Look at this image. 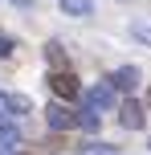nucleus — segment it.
I'll list each match as a JSON object with an SVG mask.
<instances>
[{
	"mask_svg": "<svg viewBox=\"0 0 151 155\" xmlns=\"http://www.w3.org/2000/svg\"><path fill=\"white\" fill-rule=\"evenodd\" d=\"M110 106H114V90H110V82H102V86H90V90H86V110L102 114V110H110Z\"/></svg>",
	"mask_w": 151,
	"mask_h": 155,
	"instance_id": "obj_1",
	"label": "nucleus"
},
{
	"mask_svg": "<svg viewBox=\"0 0 151 155\" xmlns=\"http://www.w3.org/2000/svg\"><path fill=\"white\" fill-rule=\"evenodd\" d=\"M49 86H53V94H57V98H65V102H70V98H78V94H82L78 78H74V74H65V70H57L53 78H49Z\"/></svg>",
	"mask_w": 151,
	"mask_h": 155,
	"instance_id": "obj_2",
	"label": "nucleus"
},
{
	"mask_svg": "<svg viewBox=\"0 0 151 155\" xmlns=\"http://www.w3.org/2000/svg\"><path fill=\"white\" fill-rule=\"evenodd\" d=\"M45 123H49V131H70V127H74V114L61 106V102H49V106H45Z\"/></svg>",
	"mask_w": 151,
	"mask_h": 155,
	"instance_id": "obj_3",
	"label": "nucleus"
},
{
	"mask_svg": "<svg viewBox=\"0 0 151 155\" xmlns=\"http://www.w3.org/2000/svg\"><path fill=\"white\" fill-rule=\"evenodd\" d=\"M110 90H131L135 94L139 90V70L135 65H119V70L110 74Z\"/></svg>",
	"mask_w": 151,
	"mask_h": 155,
	"instance_id": "obj_4",
	"label": "nucleus"
},
{
	"mask_svg": "<svg viewBox=\"0 0 151 155\" xmlns=\"http://www.w3.org/2000/svg\"><path fill=\"white\" fill-rule=\"evenodd\" d=\"M119 123L127 127V131H143L147 114H143V106H139V102H123V110H119Z\"/></svg>",
	"mask_w": 151,
	"mask_h": 155,
	"instance_id": "obj_5",
	"label": "nucleus"
},
{
	"mask_svg": "<svg viewBox=\"0 0 151 155\" xmlns=\"http://www.w3.org/2000/svg\"><path fill=\"white\" fill-rule=\"evenodd\" d=\"M21 151V131L12 123H0V155H16Z\"/></svg>",
	"mask_w": 151,
	"mask_h": 155,
	"instance_id": "obj_6",
	"label": "nucleus"
},
{
	"mask_svg": "<svg viewBox=\"0 0 151 155\" xmlns=\"http://www.w3.org/2000/svg\"><path fill=\"white\" fill-rule=\"evenodd\" d=\"M0 110H8V114L21 118V114H29V110H33V102L25 98V94H0Z\"/></svg>",
	"mask_w": 151,
	"mask_h": 155,
	"instance_id": "obj_7",
	"label": "nucleus"
},
{
	"mask_svg": "<svg viewBox=\"0 0 151 155\" xmlns=\"http://www.w3.org/2000/svg\"><path fill=\"white\" fill-rule=\"evenodd\" d=\"M57 8L70 12V16H90L94 12V0H57Z\"/></svg>",
	"mask_w": 151,
	"mask_h": 155,
	"instance_id": "obj_8",
	"label": "nucleus"
},
{
	"mask_svg": "<svg viewBox=\"0 0 151 155\" xmlns=\"http://www.w3.org/2000/svg\"><path fill=\"white\" fill-rule=\"evenodd\" d=\"M74 123H78L82 131H98V127H102V114H94V110H82V114H74Z\"/></svg>",
	"mask_w": 151,
	"mask_h": 155,
	"instance_id": "obj_9",
	"label": "nucleus"
},
{
	"mask_svg": "<svg viewBox=\"0 0 151 155\" xmlns=\"http://www.w3.org/2000/svg\"><path fill=\"white\" fill-rule=\"evenodd\" d=\"M131 41H139V45H147V49H151V25L131 21Z\"/></svg>",
	"mask_w": 151,
	"mask_h": 155,
	"instance_id": "obj_10",
	"label": "nucleus"
},
{
	"mask_svg": "<svg viewBox=\"0 0 151 155\" xmlns=\"http://www.w3.org/2000/svg\"><path fill=\"white\" fill-rule=\"evenodd\" d=\"M12 53V37H0V57H8Z\"/></svg>",
	"mask_w": 151,
	"mask_h": 155,
	"instance_id": "obj_11",
	"label": "nucleus"
},
{
	"mask_svg": "<svg viewBox=\"0 0 151 155\" xmlns=\"http://www.w3.org/2000/svg\"><path fill=\"white\" fill-rule=\"evenodd\" d=\"M90 155H123V151H110V147H98V151H90Z\"/></svg>",
	"mask_w": 151,
	"mask_h": 155,
	"instance_id": "obj_12",
	"label": "nucleus"
},
{
	"mask_svg": "<svg viewBox=\"0 0 151 155\" xmlns=\"http://www.w3.org/2000/svg\"><path fill=\"white\" fill-rule=\"evenodd\" d=\"M8 4H16V8H29V4H33V0H8Z\"/></svg>",
	"mask_w": 151,
	"mask_h": 155,
	"instance_id": "obj_13",
	"label": "nucleus"
}]
</instances>
